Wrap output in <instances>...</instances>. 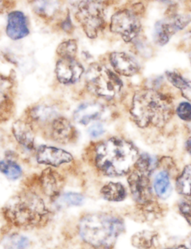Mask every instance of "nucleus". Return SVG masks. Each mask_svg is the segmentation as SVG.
I'll return each instance as SVG.
<instances>
[{
	"label": "nucleus",
	"mask_w": 191,
	"mask_h": 249,
	"mask_svg": "<svg viewBox=\"0 0 191 249\" xmlns=\"http://www.w3.org/2000/svg\"><path fill=\"white\" fill-rule=\"evenodd\" d=\"M131 114L139 127H162L173 116V103L167 95L155 90H140L133 98Z\"/></svg>",
	"instance_id": "1"
},
{
	"label": "nucleus",
	"mask_w": 191,
	"mask_h": 249,
	"mask_svg": "<svg viewBox=\"0 0 191 249\" xmlns=\"http://www.w3.org/2000/svg\"><path fill=\"white\" fill-rule=\"evenodd\" d=\"M138 157L136 147L121 138H110L96 147V166L103 174L112 177L127 174Z\"/></svg>",
	"instance_id": "2"
},
{
	"label": "nucleus",
	"mask_w": 191,
	"mask_h": 249,
	"mask_svg": "<svg viewBox=\"0 0 191 249\" xmlns=\"http://www.w3.org/2000/svg\"><path fill=\"white\" fill-rule=\"evenodd\" d=\"M125 229L121 218L109 213L88 214L81 218L79 234L93 247L111 249Z\"/></svg>",
	"instance_id": "3"
},
{
	"label": "nucleus",
	"mask_w": 191,
	"mask_h": 249,
	"mask_svg": "<svg viewBox=\"0 0 191 249\" xmlns=\"http://www.w3.org/2000/svg\"><path fill=\"white\" fill-rule=\"evenodd\" d=\"M4 211L10 222L22 228L41 225L49 215L43 199L33 192H22L13 196L7 202Z\"/></svg>",
	"instance_id": "4"
},
{
	"label": "nucleus",
	"mask_w": 191,
	"mask_h": 249,
	"mask_svg": "<svg viewBox=\"0 0 191 249\" xmlns=\"http://www.w3.org/2000/svg\"><path fill=\"white\" fill-rule=\"evenodd\" d=\"M87 88L99 97L111 100L123 87L122 80L113 71L99 64L91 65L86 73Z\"/></svg>",
	"instance_id": "5"
},
{
	"label": "nucleus",
	"mask_w": 191,
	"mask_h": 249,
	"mask_svg": "<svg viewBox=\"0 0 191 249\" xmlns=\"http://www.w3.org/2000/svg\"><path fill=\"white\" fill-rule=\"evenodd\" d=\"M76 17L90 38H96L105 24L104 5L98 1H83L78 4Z\"/></svg>",
	"instance_id": "6"
},
{
	"label": "nucleus",
	"mask_w": 191,
	"mask_h": 249,
	"mask_svg": "<svg viewBox=\"0 0 191 249\" xmlns=\"http://www.w3.org/2000/svg\"><path fill=\"white\" fill-rule=\"evenodd\" d=\"M111 31L119 35L126 43L135 40L141 30V18L135 10L124 9L114 14L111 19Z\"/></svg>",
	"instance_id": "7"
},
{
	"label": "nucleus",
	"mask_w": 191,
	"mask_h": 249,
	"mask_svg": "<svg viewBox=\"0 0 191 249\" xmlns=\"http://www.w3.org/2000/svg\"><path fill=\"white\" fill-rule=\"evenodd\" d=\"M191 22L190 16L169 13L166 18L156 23L154 30V42L159 46H165L173 35L183 30Z\"/></svg>",
	"instance_id": "8"
},
{
	"label": "nucleus",
	"mask_w": 191,
	"mask_h": 249,
	"mask_svg": "<svg viewBox=\"0 0 191 249\" xmlns=\"http://www.w3.org/2000/svg\"><path fill=\"white\" fill-rule=\"evenodd\" d=\"M150 174L134 169L128 178L130 189L134 199L141 205H145L151 201V185Z\"/></svg>",
	"instance_id": "9"
},
{
	"label": "nucleus",
	"mask_w": 191,
	"mask_h": 249,
	"mask_svg": "<svg viewBox=\"0 0 191 249\" xmlns=\"http://www.w3.org/2000/svg\"><path fill=\"white\" fill-rule=\"evenodd\" d=\"M84 71L82 65L75 58H61L56 65L57 78L63 84L78 82Z\"/></svg>",
	"instance_id": "10"
},
{
	"label": "nucleus",
	"mask_w": 191,
	"mask_h": 249,
	"mask_svg": "<svg viewBox=\"0 0 191 249\" xmlns=\"http://www.w3.org/2000/svg\"><path fill=\"white\" fill-rule=\"evenodd\" d=\"M72 160V155L60 148L41 145L37 151V161L40 164L59 167Z\"/></svg>",
	"instance_id": "11"
},
{
	"label": "nucleus",
	"mask_w": 191,
	"mask_h": 249,
	"mask_svg": "<svg viewBox=\"0 0 191 249\" xmlns=\"http://www.w3.org/2000/svg\"><path fill=\"white\" fill-rule=\"evenodd\" d=\"M111 65L118 74L131 77L139 71V65L133 56L125 52H114L109 57Z\"/></svg>",
	"instance_id": "12"
},
{
	"label": "nucleus",
	"mask_w": 191,
	"mask_h": 249,
	"mask_svg": "<svg viewBox=\"0 0 191 249\" xmlns=\"http://www.w3.org/2000/svg\"><path fill=\"white\" fill-rule=\"evenodd\" d=\"M6 33L12 40H17L30 34L27 17L21 11H13L8 17Z\"/></svg>",
	"instance_id": "13"
},
{
	"label": "nucleus",
	"mask_w": 191,
	"mask_h": 249,
	"mask_svg": "<svg viewBox=\"0 0 191 249\" xmlns=\"http://www.w3.org/2000/svg\"><path fill=\"white\" fill-rule=\"evenodd\" d=\"M52 139L59 143H69L75 139L76 132L72 124L64 117L54 119L51 129Z\"/></svg>",
	"instance_id": "14"
},
{
	"label": "nucleus",
	"mask_w": 191,
	"mask_h": 249,
	"mask_svg": "<svg viewBox=\"0 0 191 249\" xmlns=\"http://www.w3.org/2000/svg\"><path fill=\"white\" fill-rule=\"evenodd\" d=\"M103 111V107L100 103H83L74 112V120L80 124L87 125L100 116Z\"/></svg>",
	"instance_id": "15"
},
{
	"label": "nucleus",
	"mask_w": 191,
	"mask_h": 249,
	"mask_svg": "<svg viewBox=\"0 0 191 249\" xmlns=\"http://www.w3.org/2000/svg\"><path fill=\"white\" fill-rule=\"evenodd\" d=\"M41 186L46 195L52 199H57L60 196L62 187V179L59 174L51 169L45 170L41 176Z\"/></svg>",
	"instance_id": "16"
},
{
	"label": "nucleus",
	"mask_w": 191,
	"mask_h": 249,
	"mask_svg": "<svg viewBox=\"0 0 191 249\" xmlns=\"http://www.w3.org/2000/svg\"><path fill=\"white\" fill-rule=\"evenodd\" d=\"M12 130L19 143L30 151L34 148V132L30 124L24 121H17L13 125Z\"/></svg>",
	"instance_id": "17"
},
{
	"label": "nucleus",
	"mask_w": 191,
	"mask_h": 249,
	"mask_svg": "<svg viewBox=\"0 0 191 249\" xmlns=\"http://www.w3.org/2000/svg\"><path fill=\"white\" fill-rule=\"evenodd\" d=\"M102 196L103 199L110 202H120L126 197V190L125 186L120 183L110 182L102 188Z\"/></svg>",
	"instance_id": "18"
},
{
	"label": "nucleus",
	"mask_w": 191,
	"mask_h": 249,
	"mask_svg": "<svg viewBox=\"0 0 191 249\" xmlns=\"http://www.w3.org/2000/svg\"><path fill=\"white\" fill-rule=\"evenodd\" d=\"M166 75L169 82L180 90L184 98L191 102V81L183 78L180 74L176 72L167 71Z\"/></svg>",
	"instance_id": "19"
},
{
	"label": "nucleus",
	"mask_w": 191,
	"mask_h": 249,
	"mask_svg": "<svg viewBox=\"0 0 191 249\" xmlns=\"http://www.w3.org/2000/svg\"><path fill=\"white\" fill-rule=\"evenodd\" d=\"M154 189L156 195L162 199L168 197L171 193V182L169 173L161 171L157 173L154 180Z\"/></svg>",
	"instance_id": "20"
},
{
	"label": "nucleus",
	"mask_w": 191,
	"mask_h": 249,
	"mask_svg": "<svg viewBox=\"0 0 191 249\" xmlns=\"http://www.w3.org/2000/svg\"><path fill=\"white\" fill-rule=\"evenodd\" d=\"M178 193L185 196L191 195V165L185 167L176 182Z\"/></svg>",
	"instance_id": "21"
},
{
	"label": "nucleus",
	"mask_w": 191,
	"mask_h": 249,
	"mask_svg": "<svg viewBox=\"0 0 191 249\" xmlns=\"http://www.w3.org/2000/svg\"><path fill=\"white\" fill-rule=\"evenodd\" d=\"M3 246L5 249H29L30 240L21 234H11L5 237Z\"/></svg>",
	"instance_id": "22"
},
{
	"label": "nucleus",
	"mask_w": 191,
	"mask_h": 249,
	"mask_svg": "<svg viewBox=\"0 0 191 249\" xmlns=\"http://www.w3.org/2000/svg\"><path fill=\"white\" fill-rule=\"evenodd\" d=\"M1 171L11 180H17L21 177L22 170L21 167L13 160H2L1 161Z\"/></svg>",
	"instance_id": "23"
},
{
	"label": "nucleus",
	"mask_w": 191,
	"mask_h": 249,
	"mask_svg": "<svg viewBox=\"0 0 191 249\" xmlns=\"http://www.w3.org/2000/svg\"><path fill=\"white\" fill-rule=\"evenodd\" d=\"M77 49L78 46L76 41L75 40H69L61 43L58 46L57 52L61 58H75Z\"/></svg>",
	"instance_id": "24"
},
{
	"label": "nucleus",
	"mask_w": 191,
	"mask_h": 249,
	"mask_svg": "<svg viewBox=\"0 0 191 249\" xmlns=\"http://www.w3.org/2000/svg\"><path fill=\"white\" fill-rule=\"evenodd\" d=\"M58 203L62 206H80L84 201V196L78 193H66L57 198Z\"/></svg>",
	"instance_id": "25"
},
{
	"label": "nucleus",
	"mask_w": 191,
	"mask_h": 249,
	"mask_svg": "<svg viewBox=\"0 0 191 249\" xmlns=\"http://www.w3.org/2000/svg\"><path fill=\"white\" fill-rule=\"evenodd\" d=\"M57 2L49 1H38L35 2L34 8L36 14L40 17H49L53 15L57 8Z\"/></svg>",
	"instance_id": "26"
},
{
	"label": "nucleus",
	"mask_w": 191,
	"mask_h": 249,
	"mask_svg": "<svg viewBox=\"0 0 191 249\" xmlns=\"http://www.w3.org/2000/svg\"><path fill=\"white\" fill-rule=\"evenodd\" d=\"M153 233L150 231H142V232L137 233L133 237V243L134 246L140 249H148L151 247L153 243Z\"/></svg>",
	"instance_id": "27"
},
{
	"label": "nucleus",
	"mask_w": 191,
	"mask_h": 249,
	"mask_svg": "<svg viewBox=\"0 0 191 249\" xmlns=\"http://www.w3.org/2000/svg\"><path fill=\"white\" fill-rule=\"evenodd\" d=\"M176 114L185 122H191V104L187 102L180 103L176 108Z\"/></svg>",
	"instance_id": "28"
},
{
	"label": "nucleus",
	"mask_w": 191,
	"mask_h": 249,
	"mask_svg": "<svg viewBox=\"0 0 191 249\" xmlns=\"http://www.w3.org/2000/svg\"><path fill=\"white\" fill-rule=\"evenodd\" d=\"M32 113H33V118L35 119L43 120V119L50 118L52 115H54V111L52 109L48 108V107H38L32 111Z\"/></svg>",
	"instance_id": "29"
},
{
	"label": "nucleus",
	"mask_w": 191,
	"mask_h": 249,
	"mask_svg": "<svg viewBox=\"0 0 191 249\" xmlns=\"http://www.w3.org/2000/svg\"><path fill=\"white\" fill-rule=\"evenodd\" d=\"M179 211L184 218L191 225V198L181 202L179 205Z\"/></svg>",
	"instance_id": "30"
},
{
	"label": "nucleus",
	"mask_w": 191,
	"mask_h": 249,
	"mask_svg": "<svg viewBox=\"0 0 191 249\" xmlns=\"http://www.w3.org/2000/svg\"><path fill=\"white\" fill-rule=\"evenodd\" d=\"M89 135L91 138H97L101 136L105 132V129L103 125L100 124H95L90 126L88 130Z\"/></svg>",
	"instance_id": "31"
},
{
	"label": "nucleus",
	"mask_w": 191,
	"mask_h": 249,
	"mask_svg": "<svg viewBox=\"0 0 191 249\" xmlns=\"http://www.w3.org/2000/svg\"><path fill=\"white\" fill-rule=\"evenodd\" d=\"M62 27L64 31L67 32V33H71V30H73V24L71 23V20L70 19L69 14H68L66 20L62 23Z\"/></svg>",
	"instance_id": "32"
},
{
	"label": "nucleus",
	"mask_w": 191,
	"mask_h": 249,
	"mask_svg": "<svg viewBox=\"0 0 191 249\" xmlns=\"http://www.w3.org/2000/svg\"><path fill=\"white\" fill-rule=\"evenodd\" d=\"M185 148H186L187 151H188L190 154H191V137H190L188 141H186Z\"/></svg>",
	"instance_id": "33"
},
{
	"label": "nucleus",
	"mask_w": 191,
	"mask_h": 249,
	"mask_svg": "<svg viewBox=\"0 0 191 249\" xmlns=\"http://www.w3.org/2000/svg\"><path fill=\"white\" fill-rule=\"evenodd\" d=\"M188 249V248L186 247V246H176V247L169 248V249Z\"/></svg>",
	"instance_id": "34"
},
{
	"label": "nucleus",
	"mask_w": 191,
	"mask_h": 249,
	"mask_svg": "<svg viewBox=\"0 0 191 249\" xmlns=\"http://www.w3.org/2000/svg\"></svg>",
	"instance_id": "35"
}]
</instances>
